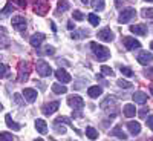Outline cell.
Wrapping results in <instances>:
<instances>
[{
	"mask_svg": "<svg viewBox=\"0 0 153 141\" xmlns=\"http://www.w3.org/2000/svg\"><path fill=\"white\" fill-rule=\"evenodd\" d=\"M91 48H92V51H94L95 57H97L100 61H106L107 58H110V51H109L106 46L98 45L97 42H92V43H91Z\"/></svg>",
	"mask_w": 153,
	"mask_h": 141,
	"instance_id": "6da1fadb",
	"label": "cell"
},
{
	"mask_svg": "<svg viewBox=\"0 0 153 141\" xmlns=\"http://www.w3.org/2000/svg\"><path fill=\"white\" fill-rule=\"evenodd\" d=\"M31 74V68H29V63L26 61H20L19 63V81L23 83V81H26L28 80V77Z\"/></svg>",
	"mask_w": 153,
	"mask_h": 141,
	"instance_id": "7a4b0ae2",
	"label": "cell"
},
{
	"mask_svg": "<svg viewBox=\"0 0 153 141\" xmlns=\"http://www.w3.org/2000/svg\"><path fill=\"white\" fill-rule=\"evenodd\" d=\"M136 17V11L133 9V8H126V9H123V12L120 14V23H129V22H132L133 19Z\"/></svg>",
	"mask_w": 153,
	"mask_h": 141,
	"instance_id": "3957f363",
	"label": "cell"
},
{
	"mask_svg": "<svg viewBox=\"0 0 153 141\" xmlns=\"http://www.w3.org/2000/svg\"><path fill=\"white\" fill-rule=\"evenodd\" d=\"M35 68H37V72H38L40 77H49L51 74H52V69H51L49 63H46L45 60H38Z\"/></svg>",
	"mask_w": 153,
	"mask_h": 141,
	"instance_id": "277c9868",
	"label": "cell"
},
{
	"mask_svg": "<svg viewBox=\"0 0 153 141\" xmlns=\"http://www.w3.org/2000/svg\"><path fill=\"white\" fill-rule=\"evenodd\" d=\"M49 9V2L48 0H34V11L38 16H45Z\"/></svg>",
	"mask_w": 153,
	"mask_h": 141,
	"instance_id": "5b68a950",
	"label": "cell"
},
{
	"mask_svg": "<svg viewBox=\"0 0 153 141\" xmlns=\"http://www.w3.org/2000/svg\"><path fill=\"white\" fill-rule=\"evenodd\" d=\"M68 104H69L72 109H75V110H80V109H83V106H84V100H83L81 97H78V95H74V97H69V98H68Z\"/></svg>",
	"mask_w": 153,
	"mask_h": 141,
	"instance_id": "8992f818",
	"label": "cell"
},
{
	"mask_svg": "<svg viewBox=\"0 0 153 141\" xmlns=\"http://www.w3.org/2000/svg\"><path fill=\"white\" fill-rule=\"evenodd\" d=\"M12 26H14L17 31L23 32L26 29V19L22 17V16H14L12 17Z\"/></svg>",
	"mask_w": 153,
	"mask_h": 141,
	"instance_id": "52a82bcc",
	"label": "cell"
},
{
	"mask_svg": "<svg viewBox=\"0 0 153 141\" xmlns=\"http://www.w3.org/2000/svg\"><path fill=\"white\" fill-rule=\"evenodd\" d=\"M123 43H124V46H126L127 51H133V49L141 48V43H139L138 40H135L133 37H124L123 38Z\"/></svg>",
	"mask_w": 153,
	"mask_h": 141,
	"instance_id": "ba28073f",
	"label": "cell"
},
{
	"mask_svg": "<svg viewBox=\"0 0 153 141\" xmlns=\"http://www.w3.org/2000/svg\"><path fill=\"white\" fill-rule=\"evenodd\" d=\"M58 107H60V101H52V103H46V104H43L42 112H43L45 115H52L55 110H58Z\"/></svg>",
	"mask_w": 153,
	"mask_h": 141,
	"instance_id": "9c48e42d",
	"label": "cell"
},
{
	"mask_svg": "<svg viewBox=\"0 0 153 141\" xmlns=\"http://www.w3.org/2000/svg\"><path fill=\"white\" fill-rule=\"evenodd\" d=\"M98 38H100V40H103V42H113L115 35H113L110 28H103L98 32Z\"/></svg>",
	"mask_w": 153,
	"mask_h": 141,
	"instance_id": "30bf717a",
	"label": "cell"
},
{
	"mask_svg": "<svg viewBox=\"0 0 153 141\" xmlns=\"http://www.w3.org/2000/svg\"><path fill=\"white\" fill-rule=\"evenodd\" d=\"M152 61H153V54L152 52L141 51V52L138 54V63H141V65H150Z\"/></svg>",
	"mask_w": 153,
	"mask_h": 141,
	"instance_id": "8fae6325",
	"label": "cell"
},
{
	"mask_svg": "<svg viewBox=\"0 0 153 141\" xmlns=\"http://www.w3.org/2000/svg\"><path fill=\"white\" fill-rule=\"evenodd\" d=\"M55 77H57V80L58 81H61V83H69L71 80H72V77L68 74V71H65V69H57L55 71Z\"/></svg>",
	"mask_w": 153,
	"mask_h": 141,
	"instance_id": "7c38bea8",
	"label": "cell"
},
{
	"mask_svg": "<svg viewBox=\"0 0 153 141\" xmlns=\"http://www.w3.org/2000/svg\"><path fill=\"white\" fill-rule=\"evenodd\" d=\"M37 91L35 89H31V87H26L23 91V97H25V100L26 101H29V103H34V101L37 100Z\"/></svg>",
	"mask_w": 153,
	"mask_h": 141,
	"instance_id": "4fadbf2b",
	"label": "cell"
},
{
	"mask_svg": "<svg viewBox=\"0 0 153 141\" xmlns=\"http://www.w3.org/2000/svg\"><path fill=\"white\" fill-rule=\"evenodd\" d=\"M46 35L45 34H34L31 38H29V43L34 46V48H40V45L45 42Z\"/></svg>",
	"mask_w": 153,
	"mask_h": 141,
	"instance_id": "5bb4252c",
	"label": "cell"
},
{
	"mask_svg": "<svg viewBox=\"0 0 153 141\" xmlns=\"http://www.w3.org/2000/svg\"><path fill=\"white\" fill-rule=\"evenodd\" d=\"M127 129H129V132L133 137H136V135H139V132H141V124L136 123V121H130V123H127Z\"/></svg>",
	"mask_w": 153,
	"mask_h": 141,
	"instance_id": "9a60e30c",
	"label": "cell"
},
{
	"mask_svg": "<svg viewBox=\"0 0 153 141\" xmlns=\"http://www.w3.org/2000/svg\"><path fill=\"white\" fill-rule=\"evenodd\" d=\"M115 104H117V100H115L113 97H107L106 100H103V101H101L100 107L103 109V110H107L109 107H115Z\"/></svg>",
	"mask_w": 153,
	"mask_h": 141,
	"instance_id": "2e32d148",
	"label": "cell"
},
{
	"mask_svg": "<svg viewBox=\"0 0 153 141\" xmlns=\"http://www.w3.org/2000/svg\"><path fill=\"white\" fill-rule=\"evenodd\" d=\"M130 31L133 34H138V35H147V26L146 25H133V26H130Z\"/></svg>",
	"mask_w": 153,
	"mask_h": 141,
	"instance_id": "e0dca14e",
	"label": "cell"
},
{
	"mask_svg": "<svg viewBox=\"0 0 153 141\" xmlns=\"http://www.w3.org/2000/svg\"><path fill=\"white\" fill-rule=\"evenodd\" d=\"M101 94H103V89H101L100 86H91L87 89V95L91 98H98Z\"/></svg>",
	"mask_w": 153,
	"mask_h": 141,
	"instance_id": "ac0fdd59",
	"label": "cell"
},
{
	"mask_svg": "<svg viewBox=\"0 0 153 141\" xmlns=\"http://www.w3.org/2000/svg\"><path fill=\"white\" fill-rule=\"evenodd\" d=\"M35 127H37V132H40L42 135L48 134V126H46V121H45V120L37 118V120H35Z\"/></svg>",
	"mask_w": 153,
	"mask_h": 141,
	"instance_id": "d6986e66",
	"label": "cell"
},
{
	"mask_svg": "<svg viewBox=\"0 0 153 141\" xmlns=\"http://www.w3.org/2000/svg\"><path fill=\"white\" fill-rule=\"evenodd\" d=\"M5 121H6V126L9 127V129H14V131H20V127H22V126H20L19 123H16L14 120H12L9 113H6V115H5Z\"/></svg>",
	"mask_w": 153,
	"mask_h": 141,
	"instance_id": "ffe728a7",
	"label": "cell"
},
{
	"mask_svg": "<svg viewBox=\"0 0 153 141\" xmlns=\"http://www.w3.org/2000/svg\"><path fill=\"white\" fill-rule=\"evenodd\" d=\"M55 123H65V124H68V126H71V127H72V129H74V131H75L76 134H78V135H81V134H83V132H81L80 129H76V127H74V123H72V121H71V120H69L68 117H58V118L55 120Z\"/></svg>",
	"mask_w": 153,
	"mask_h": 141,
	"instance_id": "44dd1931",
	"label": "cell"
},
{
	"mask_svg": "<svg viewBox=\"0 0 153 141\" xmlns=\"http://www.w3.org/2000/svg\"><path fill=\"white\" fill-rule=\"evenodd\" d=\"M132 98H133L135 103H139V104H144L146 101H147V95H146L144 92H135V94L132 95Z\"/></svg>",
	"mask_w": 153,
	"mask_h": 141,
	"instance_id": "7402d4cb",
	"label": "cell"
},
{
	"mask_svg": "<svg viewBox=\"0 0 153 141\" xmlns=\"http://www.w3.org/2000/svg\"><path fill=\"white\" fill-rule=\"evenodd\" d=\"M124 115H126L127 118L135 117V115H136V107L133 104H126L124 106Z\"/></svg>",
	"mask_w": 153,
	"mask_h": 141,
	"instance_id": "603a6c76",
	"label": "cell"
},
{
	"mask_svg": "<svg viewBox=\"0 0 153 141\" xmlns=\"http://www.w3.org/2000/svg\"><path fill=\"white\" fill-rule=\"evenodd\" d=\"M52 92H54V94H58V95H61V94H66V92H68V87H66L65 84L55 83V84L52 86Z\"/></svg>",
	"mask_w": 153,
	"mask_h": 141,
	"instance_id": "cb8c5ba5",
	"label": "cell"
},
{
	"mask_svg": "<svg viewBox=\"0 0 153 141\" xmlns=\"http://www.w3.org/2000/svg\"><path fill=\"white\" fill-rule=\"evenodd\" d=\"M106 6V2L104 0H92V8L95 11H103Z\"/></svg>",
	"mask_w": 153,
	"mask_h": 141,
	"instance_id": "d4e9b609",
	"label": "cell"
},
{
	"mask_svg": "<svg viewBox=\"0 0 153 141\" xmlns=\"http://www.w3.org/2000/svg\"><path fill=\"white\" fill-rule=\"evenodd\" d=\"M112 135H115V137H118V138H121V140H126L127 138V135L121 131V127L120 126H115L113 127V131H112Z\"/></svg>",
	"mask_w": 153,
	"mask_h": 141,
	"instance_id": "484cf974",
	"label": "cell"
},
{
	"mask_svg": "<svg viewBox=\"0 0 153 141\" xmlns=\"http://www.w3.org/2000/svg\"><path fill=\"white\" fill-rule=\"evenodd\" d=\"M86 135H87V138H91V140H97L98 138V131L95 129V127H87Z\"/></svg>",
	"mask_w": 153,
	"mask_h": 141,
	"instance_id": "4316f807",
	"label": "cell"
},
{
	"mask_svg": "<svg viewBox=\"0 0 153 141\" xmlns=\"http://www.w3.org/2000/svg\"><path fill=\"white\" fill-rule=\"evenodd\" d=\"M89 35V31L87 29H80L78 32H72L71 37L72 38H83V37H87Z\"/></svg>",
	"mask_w": 153,
	"mask_h": 141,
	"instance_id": "83f0119b",
	"label": "cell"
},
{
	"mask_svg": "<svg viewBox=\"0 0 153 141\" xmlns=\"http://www.w3.org/2000/svg\"><path fill=\"white\" fill-rule=\"evenodd\" d=\"M87 19H89V22H91L92 26H98L100 22H101V19H100L98 16H95V14H89V16H87Z\"/></svg>",
	"mask_w": 153,
	"mask_h": 141,
	"instance_id": "f1b7e54d",
	"label": "cell"
},
{
	"mask_svg": "<svg viewBox=\"0 0 153 141\" xmlns=\"http://www.w3.org/2000/svg\"><path fill=\"white\" fill-rule=\"evenodd\" d=\"M58 9H60V11H68V9H71V5H69L68 0H58Z\"/></svg>",
	"mask_w": 153,
	"mask_h": 141,
	"instance_id": "f546056e",
	"label": "cell"
},
{
	"mask_svg": "<svg viewBox=\"0 0 153 141\" xmlns=\"http://www.w3.org/2000/svg\"><path fill=\"white\" fill-rule=\"evenodd\" d=\"M0 141H14V137L9 132H0Z\"/></svg>",
	"mask_w": 153,
	"mask_h": 141,
	"instance_id": "4dcf8cb0",
	"label": "cell"
},
{
	"mask_svg": "<svg viewBox=\"0 0 153 141\" xmlns=\"http://www.w3.org/2000/svg\"><path fill=\"white\" fill-rule=\"evenodd\" d=\"M101 75H107V77H113L115 72L112 71V68L109 66H101Z\"/></svg>",
	"mask_w": 153,
	"mask_h": 141,
	"instance_id": "1f68e13d",
	"label": "cell"
},
{
	"mask_svg": "<svg viewBox=\"0 0 153 141\" xmlns=\"http://www.w3.org/2000/svg\"><path fill=\"white\" fill-rule=\"evenodd\" d=\"M143 17H146V19H153V8H146V9H143Z\"/></svg>",
	"mask_w": 153,
	"mask_h": 141,
	"instance_id": "d6a6232c",
	"label": "cell"
},
{
	"mask_svg": "<svg viewBox=\"0 0 153 141\" xmlns=\"http://www.w3.org/2000/svg\"><path fill=\"white\" fill-rule=\"evenodd\" d=\"M118 86L123 87V89H130L132 87V83L127 81V80H118Z\"/></svg>",
	"mask_w": 153,
	"mask_h": 141,
	"instance_id": "836d02e7",
	"label": "cell"
},
{
	"mask_svg": "<svg viewBox=\"0 0 153 141\" xmlns=\"http://www.w3.org/2000/svg\"><path fill=\"white\" fill-rule=\"evenodd\" d=\"M121 74H124L126 77H133V71L127 66H121Z\"/></svg>",
	"mask_w": 153,
	"mask_h": 141,
	"instance_id": "e575fe53",
	"label": "cell"
},
{
	"mask_svg": "<svg viewBox=\"0 0 153 141\" xmlns=\"http://www.w3.org/2000/svg\"><path fill=\"white\" fill-rule=\"evenodd\" d=\"M8 71H9V68H8L6 65H0V78L8 75Z\"/></svg>",
	"mask_w": 153,
	"mask_h": 141,
	"instance_id": "d590c367",
	"label": "cell"
},
{
	"mask_svg": "<svg viewBox=\"0 0 153 141\" xmlns=\"http://www.w3.org/2000/svg\"><path fill=\"white\" fill-rule=\"evenodd\" d=\"M54 127L57 129V132H58V134H66V127H65V126H60V123H55V124H54Z\"/></svg>",
	"mask_w": 153,
	"mask_h": 141,
	"instance_id": "8d00e7d4",
	"label": "cell"
},
{
	"mask_svg": "<svg viewBox=\"0 0 153 141\" xmlns=\"http://www.w3.org/2000/svg\"><path fill=\"white\" fill-rule=\"evenodd\" d=\"M14 101H16L19 106H23V104H25V101L22 100V95H20V94H14Z\"/></svg>",
	"mask_w": 153,
	"mask_h": 141,
	"instance_id": "74e56055",
	"label": "cell"
},
{
	"mask_svg": "<svg viewBox=\"0 0 153 141\" xmlns=\"http://www.w3.org/2000/svg\"><path fill=\"white\" fill-rule=\"evenodd\" d=\"M9 12H11V3H8V5L5 6V9H3L2 12H0V16L5 17V16H8V14H9Z\"/></svg>",
	"mask_w": 153,
	"mask_h": 141,
	"instance_id": "f35d334b",
	"label": "cell"
},
{
	"mask_svg": "<svg viewBox=\"0 0 153 141\" xmlns=\"http://www.w3.org/2000/svg\"><path fill=\"white\" fill-rule=\"evenodd\" d=\"M74 19L80 22V20H83V19H84V16L81 14V12H80V11H76V9H75V11H74Z\"/></svg>",
	"mask_w": 153,
	"mask_h": 141,
	"instance_id": "ab89813d",
	"label": "cell"
},
{
	"mask_svg": "<svg viewBox=\"0 0 153 141\" xmlns=\"http://www.w3.org/2000/svg\"><path fill=\"white\" fill-rule=\"evenodd\" d=\"M12 3H16V5H19L20 8H25L26 6V0H11Z\"/></svg>",
	"mask_w": 153,
	"mask_h": 141,
	"instance_id": "60d3db41",
	"label": "cell"
},
{
	"mask_svg": "<svg viewBox=\"0 0 153 141\" xmlns=\"http://www.w3.org/2000/svg\"><path fill=\"white\" fill-rule=\"evenodd\" d=\"M149 113V107H144L143 110H139L138 112V115H139V117H141V118H146V115Z\"/></svg>",
	"mask_w": 153,
	"mask_h": 141,
	"instance_id": "b9f144b4",
	"label": "cell"
},
{
	"mask_svg": "<svg viewBox=\"0 0 153 141\" xmlns=\"http://www.w3.org/2000/svg\"><path fill=\"white\" fill-rule=\"evenodd\" d=\"M147 126H149V129L153 131V115H150V117L147 118Z\"/></svg>",
	"mask_w": 153,
	"mask_h": 141,
	"instance_id": "7bdbcfd3",
	"label": "cell"
},
{
	"mask_svg": "<svg viewBox=\"0 0 153 141\" xmlns=\"http://www.w3.org/2000/svg\"><path fill=\"white\" fill-rule=\"evenodd\" d=\"M54 52H55V49H54V48H46L43 52H40V54H48V55H49V54H54Z\"/></svg>",
	"mask_w": 153,
	"mask_h": 141,
	"instance_id": "ee69618b",
	"label": "cell"
},
{
	"mask_svg": "<svg viewBox=\"0 0 153 141\" xmlns=\"http://www.w3.org/2000/svg\"><path fill=\"white\" fill-rule=\"evenodd\" d=\"M68 28H69V29H74V28H75V25H74L72 22H69V23H68Z\"/></svg>",
	"mask_w": 153,
	"mask_h": 141,
	"instance_id": "f6af8a7d",
	"label": "cell"
},
{
	"mask_svg": "<svg viewBox=\"0 0 153 141\" xmlns=\"http://www.w3.org/2000/svg\"><path fill=\"white\" fill-rule=\"evenodd\" d=\"M147 75H149V77H153V68H152V69H149V72H147Z\"/></svg>",
	"mask_w": 153,
	"mask_h": 141,
	"instance_id": "bcb514c9",
	"label": "cell"
},
{
	"mask_svg": "<svg viewBox=\"0 0 153 141\" xmlns=\"http://www.w3.org/2000/svg\"><path fill=\"white\" fill-rule=\"evenodd\" d=\"M81 2H83V3H86V5H87V2H89V0H81Z\"/></svg>",
	"mask_w": 153,
	"mask_h": 141,
	"instance_id": "7dc6e473",
	"label": "cell"
},
{
	"mask_svg": "<svg viewBox=\"0 0 153 141\" xmlns=\"http://www.w3.org/2000/svg\"><path fill=\"white\" fill-rule=\"evenodd\" d=\"M150 92L153 94V86H150Z\"/></svg>",
	"mask_w": 153,
	"mask_h": 141,
	"instance_id": "c3c4849f",
	"label": "cell"
},
{
	"mask_svg": "<svg viewBox=\"0 0 153 141\" xmlns=\"http://www.w3.org/2000/svg\"><path fill=\"white\" fill-rule=\"evenodd\" d=\"M150 48H152V51H153V42H152V43H150Z\"/></svg>",
	"mask_w": 153,
	"mask_h": 141,
	"instance_id": "681fc988",
	"label": "cell"
},
{
	"mask_svg": "<svg viewBox=\"0 0 153 141\" xmlns=\"http://www.w3.org/2000/svg\"><path fill=\"white\" fill-rule=\"evenodd\" d=\"M3 109V106H2V103H0V110H2Z\"/></svg>",
	"mask_w": 153,
	"mask_h": 141,
	"instance_id": "f907efd6",
	"label": "cell"
},
{
	"mask_svg": "<svg viewBox=\"0 0 153 141\" xmlns=\"http://www.w3.org/2000/svg\"><path fill=\"white\" fill-rule=\"evenodd\" d=\"M146 2H153V0H146Z\"/></svg>",
	"mask_w": 153,
	"mask_h": 141,
	"instance_id": "816d5d0a",
	"label": "cell"
},
{
	"mask_svg": "<svg viewBox=\"0 0 153 141\" xmlns=\"http://www.w3.org/2000/svg\"><path fill=\"white\" fill-rule=\"evenodd\" d=\"M37 141H43V140H37Z\"/></svg>",
	"mask_w": 153,
	"mask_h": 141,
	"instance_id": "f5cc1de1",
	"label": "cell"
}]
</instances>
